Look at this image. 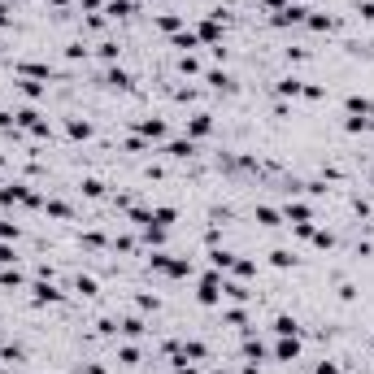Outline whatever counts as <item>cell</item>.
Returning <instances> with one entry per match:
<instances>
[{"label": "cell", "instance_id": "41", "mask_svg": "<svg viewBox=\"0 0 374 374\" xmlns=\"http://www.w3.org/2000/svg\"><path fill=\"white\" fill-rule=\"evenodd\" d=\"M179 74H183V79H201V74H205L201 57H196V53H183V57H179Z\"/></svg>", "mask_w": 374, "mask_h": 374}, {"label": "cell", "instance_id": "37", "mask_svg": "<svg viewBox=\"0 0 374 374\" xmlns=\"http://www.w3.org/2000/svg\"><path fill=\"white\" fill-rule=\"evenodd\" d=\"M283 61L287 66H305V61H313V48L309 44H287L283 48Z\"/></svg>", "mask_w": 374, "mask_h": 374}, {"label": "cell", "instance_id": "60", "mask_svg": "<svg viewBox=\"0 0 374 374\" xmlns=\"http://www.w3.org/2000/svg\"><path fill=\"white\" fill-rule=\"evenodd\" d=\"M83 13H105V0H79Z\"/></svg>", "mask_w": 374, "mask_h": 374}, {"label": "cell", "instance_id": "50", "mask_svg": "<svg viewBox=\"0 0 374 374\" xmlns=\"http://www.w3.org/2000/svg\"><path fill=\"white\" fill-rule=\"evenodd\" d=\"M301 101H327V87H322V83H309V79H305V92H301Z\"/></svg>", "mask_w": 374, "mask_h": 374}, {"label": "cell", "instance_id": "61", "mask_svg": "<svg viewBox=\"0 0 374 374\" xmlns=\"http://www.w3.org/2000/svg\"><path fill=\"white\" fill-rule=\"evenodd\" d=\"M239 374H261V361H244V366H239Z\"/></svg>", "mask_w": 374, "mask_h": 374}, {"label": "cell", "instance_id": "22", "mask_svg": "<svg viewBox=\"0 0 374 374\" xmlns=\"http://www.w3.org/2000/svg\"><path fill=\"white\" fill-rule=\"evenodd\" d=\"M79 244L87 248V253H109V244H113V239H109L101 227H87V231H79Z\"/></svg>", "mask_w": 374, "mask_h": 374}, {"label": "cell", "instance_id": "12", "mask_svg": "<svg viewBox=\"0 0 374 374\" xmlns=\"http://www.w3.org/2000/svg\"><path fill=\"white\" fill-rule=\"evenodd\" d=\"M61 127H66V135L74 139V144H87L92 135H96V127L83 118V113H70V118H61Z\"/></svg>", "mask_w": 374, "mask_h": 374}, {"label": "cell", "instance_id": "24", "mask_svg": "<svg viewBox=\"0 0 374 374\" xmlns=\"http://www.w3.org/2000/svg\"><path fill=\"white\" fill-rule=\"evenodd\" d=\"M13 92L22 96V101H31V105H39L44 96H48V83H35V79H13Z\"/></svg>", "mask_w": 374, "mask_h": 374}, {"label": "cell", "instance_id": "25", "mask_svg": "<svg viewBox=\"0 0 374 374\" xmlns=\"http://www.w3.org/2000/svg\"><path fill=\"white\" fill-rule=\"evenodd\" d=\"M44 213L53 222H74V205H66L61 196H44Z\"/></svg>", "mask_w": 374, "mask_h": 374}, {"label": "cell", "instance_id": "55", "mask_svg": "<svg viewBox=\"0 0 374 374\" xmlns=\"http://www.w3.org/2000/svg\"><path fill=\"white\" fill-rule=\"evenodd\" d=\"M13 27V5L9 0H0V31H9Z\"/></svg>", "mask_w": 374, "mask_h": 374}, {"label": "cell", "instance_id": "18", "mask_svg": "<svg viewBox=\"0 0 374 374\" xmlns=\"http://www.w3.org/2000/svg\"><path fill=\"white\" fill-rule=\"evenodd\" d=\"M253 222H257V227H266V231L287 227V222H283V209H274V205H253Z\"/></svg>", "mask_w": 374, "mask_h": 374}, {"label": "cell", "instance_id": "15", "mask_svg": "<svg viewBox=\"0 0 374 374\" xmlns=\"http://www.w3.org/2000/svg\"><path fill=\"white\" fill-rule=\"evenodd\" d=\"M96 83H105L109 92H131V87H135L131 70H122V66H109V70H105V74H101V79H96Z\"/></svg>", "mask_w": 374, "mask_h": 374}, {"label": "cell", "instance_id": "7", "mask_svg": "<svg viewBox=\"0 0 374 374\" xmlns=\"http://www.w3.org/2000/svg\"><path fill=\"white\" fill-rule=\"evenodd\" d=\"M192 31H196V39H201V48L227 44V27H222V22H213V18H196V22H192Z\"/></svg>", "mask_w": 374, "mask_h": 374}, {"label": "cell", "instance_id": "5", "mask_svg": "<svg viewBox=\"0 0 374 374\" xmlns=\"http://www.w3.org/2000/svg\"><path fill=\"white\" fill-rule=\"evenodd\" d=\"M27 292H31V305H35V309H44V305H61V301H66V292L57 287V279H35Z\"/></svg>", "mask_w": 374, "mask_h": 374}, {"label": "cell", "instance_id": "43", "mask_svg": "<svg viewBox=\"0 0 374 374\" xmlns=\"http://www.w3.org/2000/svg\"><path fill=\"white\" fill-rule=\"evenodd\" d=\"M0 239H5V244H18V239H22V222H13L9 213H0Z\"/></svg>", "mask_w": 374, "mask_h": 374}, {"label": "cell", "instance_id": "30", "mask_svg": "<svg viewBox=\"0 0 374 374\" xmlns=\"http://www.w3.org/2000/svg\"><path fill=\"white\" fill-rule=\"evenodd\" d=\"M139 239H144V248H148V253H153V248H166L170 231H166V227H157V222H148V227L139 231Z\"/></svg>", "mask_w": 374, "mask_h": 374}, {"label": "cell", "instance_id": "42", "mask_svg": "<svg viewBox=\"0 0 374 374\" xmlns=\"http://www.w3.org/2000/svg\"><path fill=\"white\" fill-rule=\"evenodd\" d=\"M135 309L139 313H161V296L157 292H135Z\"/></svg>", "mask_w": 374, "mask_h": 374}, {"label": "cell", "instance_id": "63", "mask_svg": "<svg viewBox=\"0 0 374 374\" xmlns=\"http://www.w3.org/2000/svg\"><path fill=\"white\" fill-rule=\"evenodd\" d=\"M205 374H231V370H222V366H209V370H205Z\"/></svg>", "mask_w": 374, "mask_h": 374}, {"label": "cell", "instance_id": "40", "mask_svg": "<svg viewBox=\"0 0 374 374\" xmlns=\"http://www.w3.org/2000/svg\"><path fill=\"white\" fill-rule=\"evenodd\" d=\"M183 361H209V344L205 339H183Z\"/></svg>", "mask_w": 374, "mask_h": 374}, {"label": "cell", "instance_id": "33", "mask_svg": "<svg viewBox=\"0 0 374 374\" xmlns=\"http://www.w3.org/2000/svg\"><path fill=\"white\" fill-rule=\"evenodd\" d=\"M192 274H196V261H192V257H170L166 279H192Z\"/></svg>", "mask_w": 374, "mask_h": 374}, {"label": "cell", "instance_id": "2", "mask_svg": "<svg viewBox=\"0 0 374 374\" xmlns=\"http://www.w3.org/2000/svg\"><path fill=\"white\" fill-rule=\"evenodd\" d=\"M309 5H305V0H292V5H283L279 13H270V27L274 31H287V27H305V22H309Z\"/></svg>", "mask_w": 374, "mask_h": 374}, {"label": "cell", "instance_id": "57", "mask_svg": "<svg viewBox=\"0 0 374 374\" xmlns=\"http://www.w3.org/2000/svg\"><path fill=\"white\" fill-rule=\"evenodd\" d=\"M0 266H18V253H13V244L0 239Z\"/></svg>", "mask_w": 374, "mask_h": 374}, {"label": "cell", "instance_id": "38", "mask_svg": "<svg viewBox=\"0 0 374 374\" xmlns=\"http://www.w3.org/2000/svg\"><path fill=\"white\" fill-rule=\"evenodd\" d=\"M96 57H101V61H109V66H118V57H122V39H101V44H96Z\"/></svg>", "mask_w": 374, "mask_h": 374}, {"label": "cell", "instance_id": "51", "mask_svg": "<svg viewBox=\"0 0 374 374\" xmlns=\"http://www.w3.org/2000/svg\"><path fill=\"white\" fill-rule=\"evenodd\" d=\"M70 374H109V366L105 361H83V366H74Z\"/></svg>", "mask_w": 374, "mask_h": 374}, {"label": "cell", "instance_id": "45", "mask_svg": "<svg viewBox=\"0 0 374 374\" xmlns=\"http://www.w3.org/2000/svg\"><path fill=\"white\" fill-rule=\"evenodd\" d=\"M309 244H313V248H318V253H331V248H335V244H339V239H335V231H327V227H318V231H313V239H309Z\"/></svg>", "mask_w": 374, "mask_h": 374}, {"label": "cell", "instance_id": "36", "mask_svg": "<svg viewBox=\"0 0 374 374\" xmlns=\"http://www.w3.org/2000/svg\"><path fill=\"white\" fill-rule=\"evenodd\" d=\"M70 292H79L83 301H92V296H101V283H96L92 274H74V283H70Z\"/></svg>", "mask_w": 374, "mask_h": 374}, {"label": "cell", "instance_id": "6", "mask_svg": "<svg viewBox=\"0 0 374 374\" xmlns=\"http://www.w3.org/2000/svg\"><path fill=\"white\" fill-rule=\"evenodd\" d=\"M157 153H161L166 161H192L196 153H201V144L187 139V135H174V139H166V144L157 148Z\"/></svg>", "mask_w": 374, "mask_h": 374}, {"label": "cell", "instance_id": "4", "mask_svg": "<svg viewBox=\"0 0 374 374\" xmlns=\"http://www.w3.org/2000/svg\"><path fill=\"white\" fill-rule=\"evenodd\" d=\"M131 131H135V135H144L148 144H166V139H170V127H166V118H157V113L131 118Z\"/></svg>", "mask_w": 374, "mask_h": 374}, {"label": "cell", "instance_id": "26", "mask_svg": "<svg viewBox=\"0 0 374 374\" xmlns=\"http://www.w3.org/2000/svg\"><path fill=\"white\" fill-rule=\"evenodd\" d=\"M305 27H309L313 35H331V31L339 27V22H335V13H327V9H313V13H309V22H305Z\"/></svg>", "mask_w": 374, "mask_h": 374}, {"label": "cell", "instance_id": "10", "mask_svg": "<svg viewBox=\"0 0 374 374\" xmlns=\"http://www.w3.org/2000/svg\"><path fill=\"white\" fill-rule=\"evenodd\" d=\"M218 131V122H213V113L209 109H196V113H187V139H196V144H201V139H209Z\"/></svg>", "mask_w": 374, "mask_h": 374}, {"label": "cell", "instance_id": "54", "mask_svg": "<svg viewBox=\"0 0 374 374\" xmlns=\"http://www.w3.org/2000/svg\"><path fill=\"white\" fill-rule=\"evenodd\" d=\"M357 296H361V287H357V283H339V301H344V305H353Z\"/></svg>", "mask_w": 374, "mask_h": 374}, {"label": "cell", "instance_id": "17", "mask_svg": "<svg viewBox=\"0 0 374 374\" xmlns=\"http://www.w3.org/2000/svg\"><path fill=\"white\" fill-rule=\"evenodd\" d=\"M222 301H231V305H248V301H253V287L227 274V279H222Z\"/></svg>", "mask_w": 374, "mask_h": 374}, {"label": "cell", "instance_id": "27", "mask_svg": "<svg viewBox=\"0 0 374 374\" xmlns=\"http://www.w3.org/2000/svg\"><path fill=\"white\" fill-rule=\"evenodd\" d=\"M79 192L87 196V201H105V196H109V183L96 179V174H83V179H79Z\"/></svg>", "mask_w": 374, "mask_h": 374}, {"label": "cell", "instance_id": "11", "mask_svg": "<svg viewBox=\"0 0 374 374\" xmlns=\"http://www.w3.org/2000/svg\"><path fill=\"white\" fill-rule=\"evenodd\" d=\"M270 92H274V101H301V92H305V79H301V74H279Z\"/></svg>", "mask_w": 374, "mask_h": 374}, {"label": "cell", "instance_id": "59", "mask_svg": "<svg viewBox=\"0 0 374 374\" xmlns=\"http://www.w3.org/2000/svg\"><path fill=\"white\" fill-rule=\"evenodd\" d=\"M257 5H261V9H266V13H279V9H283V5H292V0H257Z\"/></svg>", "mask_w": 374, "mask_h": 374}, {"label": "cell", "instance_id": "19", "mask_svg": "<svg viewBox=\"0 0 374 374\" xmlns=\"http://www.w3.org/2000/svg\"><path fill=\"white\" fill-rule=\"evenodd\" d=\"M344 113H348V118H370V113H374V101H370L366 92H348V96H344Z\"/></svg>", "mask_w": 374, "mask_h": 374}, {"label": "cell", "instance_id": "53", "mask_svg": "<svg viewBox=\"0 0 374 374\" xmlns=\"http://www.w3.org/2000/svg\"><path fill=\"white\" fill-rule=\"evenodd\" d=\"M313 374H344V370H339V361L322 357V361H313Z\"/></svg>", "mask_w": 374, "mask_h": 374}, {"label": "cell", "instance_id": "44", "mask_svg": "<svg viewBox=\"0 0 374 374\" xmlns=\"http://www.w3.org/2000/svg\"><path fill=\"white\" fill-rule=\"evenodd\" d=\"M153 222H157V227H174V222H179V209H174V205H153Z\"/></svg>", "mask_w": 374, "mask_h": 374}, {"label": "cell", "instance_id": "39", "mask_svg": "<svg viewBox=\"0 0 374 374\" xmlns=\"http://www.w3.org/2000/svg\"><path fill=\"white\" fill-rule=\"evenodd\" d=\"M122 148H127V153H131V157H153V153H157V148H153V144H148L144 135H127V139H122Z\"/></svg>", "mask_w": 374, "mask_h": 374}, {"label": "cell", "instance_id": "28", "mask_svg": "<svg viewBox=\"0 0 374 374\" xmlns=\"http://www.w3.org/2000/svg\"><path fill=\"white\" fill-rule=\"evenodd\" d=\"M166 44H170V48H174L179 57H183V53H196V48H201V39H196V31H192V27H183L179 35H170Z\"/></svg>", "mask_w": 374, "mask_h": 374}, {"label": "cell", "instance_id": "14", "mask_svg": "<svg viewBox=\"0 0 374 374\" xmlns=\"http://www.w3.org/2000/svg\"><path fill=\"white\" fill-rule=\"evenodd\" d=\"M153 27H157V31L170 39V35H179V31L187 27V13H179V9H166V13H157V18H153Z\"/></svg>", "mask_w": 374, "mask_h": 374}, {"label": "cell", "instance_id": "13", "mask_svg": "<svg viewBox=\"0 0 374 374\" xmlns=\"http://www.w3.org/2000/svg\"><path fill=\"white\" fill-rule=\"evenodd\" d=\"M283 222H318V218H313V205L309 201L287 196V201H283Z\"/></svg>", "mask_w": 374, "mask_h": 374}, {"label": "cell", "instance_id": "20", "mask_svg": "<svg viewBox=\"0 0 374 374\" xmlns=\"http://www.w3.org/2000/svg\"><path fill=\"white\" fill-rule=\"evenodd\" d=\"M239 357H244V361H270V344H266V339H257V335H244Z\"/></svg>", "mask_w": 374, "mask_h": 374}, {"label": "cell", "instance_id": "35", "mask_svg": "<svg viewBox=\"0 0 374 374\" xmlns=\"http://www.w3.org/2000/svg\"><path fill=\"white\" fill-rule=\"evenodd\" d=\"M118 366H127V370H135L139 361H144V348L139 344H118V357H113Z\"/></svg>", "mask_w": 374, "mask_h": 374}, {"label": "cell", "instance_id": "8", "mask_svg": "<svg viewBox=\"0 0 374 374\" xmlns=\"http://www.w3.org/2000/svg\"><path fill=\"white\" fill-rule=\"evenodd\" d=\"M201 79H205V87H209V92H222V96H235V92H239L235 74H231L227 66H209V70L201 74Z\"/></svg>", "mask_w": 374, "mask_h": 374}, {"label": "cell", "instance_id": "31", "mask_svg": "<svg viewBox=\"0 0 374 374\" xmlns=\"http://www.w3.org/2000/svg\"><path fill=\"white\" fill-rule=\"evenodd\" d=\"M270 266H274V270H296V266H301V257H296L292 248L279 244V248H270Z\"/></svg>", "mask_w": 374, "mask_h": 374}, {"label": "cell", "instance_id": "3", "mask_svg": "<svg viewBox=\"0 0 374 374\" xmlns=\"http://www.w3.org/2000/svg\"><path fill=\"white\" fill-rule=\"evenodd\" d=\"M301 353H305V339L301 335H279V339L270 344V361H279V366H296Z\"/></svg>", "mask_w": 374, "mask_h": 374}, {"label": "cell", "instance_id": "64", "mask_svg": "<svg viewBox=\"0 0 374 374\" xmlns=\"http://www.w3.org/2000/svg\"><path fill=\"white\" fill-rule=\"evenodd\" d=\"M370 353H374V335H370Z\"/></svg>", "mask_w": 374, "mask_h": 374}, {"label": "cell", "instance_id": "34", "mask_svg": "<svg viewBox=\"0 0 374 374\" xmlns=\"http://www.w3.org/2000/svg\"><path fill=\"white\" fill-rule=\"evenodd\" d=\"M257 274H261V266H257L253 257H235V266H231V279L248 283V279H257Z\"/></svg>", "mask_w": 374, "mask_h": 374}, {"label": "cell", "instance_id": "56", "mask_svg": "<svg viewBox=\"0 0 374 374\" xmlns=\"http://www.w3.org/2000/svg\"><path fill=\"white\" fill-rule=\"evenodd\" d=\"M353 257H357V261H370V257H374V244H370V239H357V248H353Z\"/></svg>", "mask_w": 374, "mask_h": 374}, {"label": "cell", "instance_id": "49", "mask_svg": "<svg viewBox=\"0 0 374 374\" xmlns=\"http://www.w3.org/2000/svg\"><path fill=\"white\" fill-rule=\"evenodd\" d=\"M109 248H113V253H131V257L139 253V244H135L131 235H113V244H109Z\"/></svg>", "mask_w": 374, "mask_h": 374}, {"label": "cell", "instance_id": "46", "mask_svg": "<svg viewBox=\"0 0 374 374\" xmlns=\"http://www.w3.org/2000/svg\"><path fill=\"white\" fill-rule=\"evenodd\" d=\"M0 361H9V366H18V361H27V348H22V344H0Z\"/></svg>", "mask_w": 374, "mask_h": 374}, {"label": "cell", "instance_id": "32", "mask_svg": "<svg viewBox=\"0 0 374 374\" xmlns=\"http://www.w3.org/2000/svg\"><path fill=\"white\" fill-rule=\"evenodd\" d=\"M135 13V0H105V18L109 22H127Z\"/></svg>", "mask_w": 374, "mask_h": 374}, {"label": "cell", "instance_id": "52", "mask_svg": "<svg viewBox=\"0 0 374 374\" xmlns=\"http://www.w3.org/2000/svg\"><path fill=\"white\" fill-rule=\"evenodd\" d=\"M353 13H357L361 22H374V0H357V5H353Z\"/></svg>", "mask_w": 374, "mask_h": 374}, {"label": "cell", "instance_id": "29", "mask_svg": "<svg viewBox=\"0 0 374 374\" xmlns=\"http://www.w3.org/2000/svg\"><path fill=\"white\" fill-rule=\"evenodd\" d=\"M27 287V274L18 266H0V292H22Z\"/></svg>", "mask_w": 374, "mask_h": 374}, {"label": "cell", "instance_id": "9", "mask_svg": "<svg viewBox=\"0 0 374 374\" xmlns=\"http://www.w3.org/2000/svg\"><path fill=\"white\" fill-rule=\"evenodd\" d=\"M13 79H35V83H53L57 70L48 61H13Z\"/></svg>", "mask_w": 374, "mask_h": 374}, {"label": "cell", "instance_id": "16", "mask_svg": "<svg viewBox=\"0 0 374 374\" xmlns=\"http://www.w3.org/2000/svg\"><path fill=\"white\" fill-rule=\"evenodd\" d=\"M118 335H122V339H144V335H148L144 313H122V318H118Z\"/></svg>", "mask_w": 374, "mask_h": 374}, {"label": "cell", "instance_id": "23", "mask_svg": "<svg viewBox=\"0 0 374 374\" xmlns=\"http://www.w3.org/2000/svg\"><path fill=\"white\" fill-rule=\"evenodd\" d=\"M270 331L274 335H305V327H301V318H296V313H274L270 318Z\"/></svg>", "mask_w": 374, "mask_h": 374}, {"label": "cell", "instance_id": "1", "mask_svg": "<svg viewBox=\"0 0 374 374\" xmlns=\"http://www.w3.org/2000/svg\"><path fill=\"white\" fill-rule=\"evenodd\" d=\"M222 279H227L222 270H205L201 279H196V305L201 309H218L222 305Z\"/></svg>", "mask_w": 374, "mask_h": 374}, {"label": "cell", "instance_id": "48", "mask_svg": "<svg viewBox=\"0 0 374 374\" xmlns=\"http://www.w3.org/2000/svg\"><path fill=\"white\" fill-rule=\"evenodd\" d=\"M287 227H292V235H296V239H305V244H309V239H313V231H318V222H287Z\"/></svg>", "mask_w": 374, "mask_h": 374}, {"label": "cell", "instance_id": "21", "mask_svg": "<svg viewBox=\"0 0 374 374\" xmlns=\"http://www.w3.org/2000/svg\"><path fill=\"white\" fill-rule=\"evenodd\" d=\"M235 257L239 253H231L227 244H218V248H209L205 253V261H209V270H222V274H231V266H235Z\"/></svg>", "mask_w": 374, "mask_h": 374}, {"label": "cell", "instance_id": "62", "mask_svg": "<svg viewBox=\"0 0 374 374\" xmlns=\"http://www.w3.org/2000/svg\"><path fill=\"white\" fill-rule=\"evenodd\" d=\"M53 9H61V13H70V0H48Z\"/></svg>", "mask_w": 374, "mask_h": 374}, {"label": "cell", "instance_id": "47", "mask_svg": "<svg viewBox=\"0 0 374 374\" xmlns=\"http://www.w3.org/2000/svg\"><path fill=\"white\" fill-rule=\"evenodd\" d=\"M87 53H92V48H87L83 39H70V44H66V61H87Z\"/></svg>", "mask_w": 374, "mask_h": 374}, {"label": "cell", "instance_id": "58", "mask_svg": "<svg viewBox=\"0 0 374 374\" xmlns=\"http://www.w3.org/2000/svg\"><path fill=\"white\" fill-rule=\"evenodd\" d=\"M209 57H213V61H222V66H227V61H231V48H227V44H218V48H209Z\"/></svg>", "mask_w": 374, "mask_h": 374}]
</instances>
